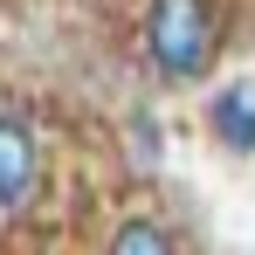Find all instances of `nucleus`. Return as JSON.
Here are the masks:
<instances>
[{
  "mask_svg": "<svg viewBox=\"0 0 255 255\" xmlns=\"http://www.w3.org/2000/svg\"><path fill=\"white\" fill-rule=\"evenodd\" d=\"M221 48V21L207 0H152L145 14V55L166 83H200Z\"/></svg>",
  "mask_w": 255,
  "mask_h": 255,
  "instance_id": "1",
  "label": "nucleus"
},
{
  "mask_svg": "<svg viewBox=\"0 0 255 255\" xmlns=\"http://www.w3.org/2000/svg\"><path fill=\"white\" fill-rule=\"evenodd\" d=\"M42 186V145L14 111H0V214H21Z\"/></svg>",
  "mask_w": 255,
  "mask_h": 255,
  "instance_id": "2",
  "label": "nucleus"
},
{
  "mask_svg": "<svg viewBox=\"0 0 255 255\" xmlns=\"http://www.w3.org/2000/svg\"><path fill=\"white\" fill-rule=\"evenodd\" d=\"M207 131H214V145L221 152H255V83L242 76V83H221L207 97Z\"/></svg>",
  "mask_w": 255,
  "mask_h": 255,
  "instance_id": "3",
  "label": "nucleus"
},
{
  "mask_svg": "<svg viewBox=\"0 0 255 255\" xmlns=\"http://www.w3.org/2000/svg\"><path fill=\"white\" fill-rule=\"evenodd\" d=\"M104 255H179V249H172V235L159 228V221H125Z\"/></svg>",
  "mask_w": 255,
  "mask_h": 255,
  "instance_id": "4",
  "label": "nucleus"
}]
</instances>
